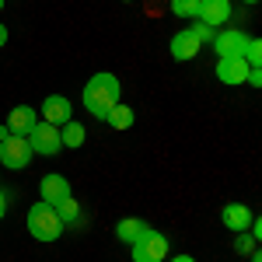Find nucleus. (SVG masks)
Returning a JSON list of instances; mask_svg holds the SVG:
<instances>
[{
    "label": "nucleus",
    "instance_id": "nucleus-12",
    "mask_svg": "<svg viewBox=\"0 0 262 262\" xmlns=\"http://www.w3.org/2000/svg\"><path fill=\"white\" fill-rule=\"evenodd\" d=\"M252 217H255V213H252V210H248L245 203H227V206L221 210L224 227H231V231H238V234H242V231H248Z\"/></svg>",
    "mask_w": 262,
    "mask_h": 262
},
{
    "label": "nucleus",
    "instance_id": "nucleus-26",
    "mask_svg": "<svg viewBox=\"0 0 262 262\" xmlns=\"http://www.w3.org/2000/svg\"><path fill=\"white\" fill-rule=\"evenodd\" d=\"M7 137H11V129H7V126H0V140H7Z\"/></svg>",
    "mask_w": 262,
    "mask_h": 262
},
{
    "label": "nucleus",
    "instance_id": "nucleus-6",
    "mask_svg": "<svg viewBox=\"0 0 262 262\" xmlns=\"http://www.w3.org/2000/svg\"><path fill=\"white\" fill-rule=\"evenodd\" d=\"M245 46H248V35L238 32V28H224L221 35H213V49H217L221 60H227V56H245Z\"/></svg>",
    "mask_w": 262,
    "mask_h": 262
},
{
    "label": "nucleus",
    "instance_id": "nucleus-2",
    "mask_svg": "<svg viewBox=\"0 0 262 262\" xmlns=\"http://www.w3.org/2000/svg\"><path fill=\"white\" fill-rule=\"evenodd\" d=\"M28 231H32V238L35 242H56L63 234V221L60 213H56V206H49V203H35L32 210H28Z\"/></svg>",
    "mask_w": 262,
    "mask_h": 262
},
{
    "label": "nucleus",
    "instance_id": "nucleus-18",
    "mask_svg": "<svg viewBox=\"0 0 262 262\" xmlns=\"http://www.w3.org/2000/svg\"><path fill=\"white\" fill-rule=\"evenodd\" d=\"M196 11H200V0H171V14L182 21L196 18Z\"/></svg>",
    "mask_w": 262,
    "mask_h": 262
},
{
    "label": "nucleus",
    "instance_id": "nucleus-9",
    "mask_svg": "<svg viewBox=\"0 0 262 262\" xmlns=\"http://www.w3.org/2000/svg\"><path fill=\"white\" fill-rule=\"evenodd\" d=\"M35 122H39V112H35L32 105H18V108H11V116H7V129H11L14 137H28Z\"/></svg>",
    "mask_w": 262,
    "mask_h": 262
},
{
    "label": "nucleus",
    "instance_id": "nucleus-1",
    "mask_svg": "<svg viewBox=\"0 0 262 262\" xmlns=\"http://www.w3.org/2000/svg\"><path fill=\"white\" fill-rule=\"evenodd\" d=\"M119 81L112 74H95L91 81L84 84V108L95 116V119H105V112L112 105H119Z\"/></svg>",
    "mask_w": 262,
    "mask_h": 262
},
{
    "label": "nucleus",
    "instance_id": "nucleus-4",
    "mask_svg": "<svg viewBox=\"0 0 262 262\" xmlns=\"http://www.w3.org/2000/svg\"><path fill=\"white\" fill-rule=\"evenodd\" d=\"M25 140H28V147H32V154H46V158H49V154H56V150L63 147V140H60V126H53V122H42V119L32 126V133H28Z\"/></svg>",
    "mask_w": 262,
    "mask_h": 262
},
{
    "label": "nucleus",
    "instance_id": "nucleus-19",
    "mask_svg": "<svg viewBox=\"0 0 262 262\" xmlns=\"http://www.w3.org/2000/svg\"><path fill=\"white\" fill-rule=\"evenodd\" d=\"M245 63L248 67H259L262 63V42L259 39H248V46H245Z\"/></svg>",
    "mask_w": 262,
    "mask_h": 262
},
{
    "label": "nucleus",
    "instance_id": "nucleus-22",
    "mask_svg": "<svg viewBox=\"0 0 262 262\" xmlns=\"http://www.w3.org/2000/svg\"><path fill=\"white\" fill-rule=\"evenodd\" d=\"M245 84H252V88H262V70H259V67H252V70H248Z\"/></svg>",
    "mask_w": 262,
    "mask_h": 262
},
{
    "label": "nucleus",
    "instance_id": "nucleus-25",
    "mask_svg": "<svg viewBox=\"0 0 262 262\" xmlns=\"http://www.w3.org/2000/svg\"><path fill=\"white\" fill-rule=\"evenodd\" d=\"M4 46H7V28L0 25V49H4Z\"/></svg>",
    "mask_w": 262,
    "mask_h": 262
},
{
    "label": "nucleus",
    "instance_id": "nucleus-10",
    "mask_svg": "<svg viewBox=\"0 0 262 262\" xmlns=\"http://www.w3.org/2000/svg\"><path fill=\"white\" fill-rule=\"evenodd\" d=\"M39 192H42V203L56 206L60 200H67V196H70V182L63 179V175H42Z\"/></svg>",
    "mask_w": 262,
    "mask_h": 262
},
{
    "label": "nucleus",
    "instance_id": "nucleus-24",
    "mask_svg": "<svg viewBox=\"0 0 262 262\" xmlns=\"http://www.w3.org/2000/svg\"><path fill=\"white\" fill-rule=\"evenodd\" d=\"M171 262H196L192 255H171Z\"/></svg>",
    "mask_w": 262,
    "mask_h": 262
},
{
    "label": "nucleus",
    "instance_id": "nucleus-28",
    "mask_svg": "<svg viewBox=\"0 0 262 262\" xmlns=\"http://www.w3.org/2000/svg\"><path fill=\"white\" fill-rule=\"evenodd\" d=\"M0 11H4V0H0Z\"/></svg>",
    "mask_w": 262,
    "mask_h": 262
},
{
    "label": "nucleus",
    "instance_id": "nucleus-14",
    "mask_svg": "<svg viewBox=\"0 0 262 262\" xmlns=\"http://www.w3.org/2000/svg\"><path fill=\"white\" fill-rule=\"evenodd\" d=\"M150 227L140 221V217H126V221H119L116 224V238H119L122 245H133V242H140L143 234H147Z\"/></svg>",
    "mask_w": 262,
    "mask_h": 262
},
{
    "label": "nucleus",
    "instance_id": "nucleus-21",
    "mask_svg": "<svg viewBox=\"0 0 262 262\" xmlns=\"http://www.w3.org/2000/svg\"><path fill=\"white\" fill-rule=\"evenodd\" d=\"M192 35H196L200 42H213V28L203 25V21H196V25H192Z\"/></svg>",
    "mask_w": 262,
    "mask_h": 262
},
{
    "label": "nucleus",
    "instance_id": "nucleus-13",
    "mask_svg": "<svg viewBox=\"0 0 262 262\" xmlns=\"http://www.w3.org/2000/svg\"><path fill=\"white\" fill-rule=\"evenodd\" d=\"M248 63H245V56H227V60L217 63V77H221L224 84H245V77H248Z\"/></svg>",
    "mask_w": 262,
    "mask_h": 262
},
{
    "label": "nucleus",
    "instance_id": "nucleus-27",
    "mask_svg": "<svg viewBox=\"0 0 262 262\" xmlns=\"http://www.w3.org/2000/svg\"><path fill=\"white\" fill-rule=\"evenodd\" d=\"M245 4H259V0H245Z\"/></svg>",
    "mask_w": 262,
    "mask_h": 262
},
{
    "label": "nucleus",
    "instance_id": "nucleus-7",
    "mask_svg": "<svg viewBox=\"0 0 262 262\" xmlns=\"http://www.w3.org/2000/svg\"><path fill=\"white\" fill-rule=\"evenodd\" d=\"M74 119V105L63 98V95H49L42 101V122H53V126H63V122Z\"/></svg>",
    "mask_w": 262,
    "mask_h": 262
},
{
    "label": "nucleus",
    "instance_id": "nucleus-5",
    "mask_svg": "<svg viewBox=\"0 0 262 262\" xmlns=\"http://www.w3.org/2000/svg\"><path fill=\"white\" fill-rule=\"evenodd\" d=\"M0 164L4 168H14V171H21V168H28L32 164V147H28V140L25 137H7V140H0Z\"/></svg>",
    "mask_w": 262,
    "mask_h": 262
},
{
    "label": "nucleus",
    "instance_id": "nucleus-11",
    "mask_svg": "<svg viewBox=\"0 0 262 262\" xmlns=\"http://www.w3.org/2000/svg\"><path fill=\"white\" fill-rule=\"evenodd\" d=\"M200 49H203V42L192 35V28H182L179 35L171 39V56H175V60H196Z\"/></svg>",
    "mask_w": 262,
    "mask_h": 262
},
{
    "label": "nucleus",
    "instance_id": "nucleus-3",
    "mask_svg": "<svg viewBox=\"0 0 262 262\" xmlns=\"http://www.w3.org/2000/svg\"><path fill=\"white\" fill-rule=\"evenodd\" d=\"M129 252H133V262H164L168 259V238L150 227L140 242L129 245Z\"/></svg>",
    "mask_w": 262,
    "mask_h": 262
},
{
    "label": "nucleus",
    "instance_id": "nucleus-16",
    "mask_svg": "<svg viewBox=\"0 0 262 262\" xmlns=\"http://www.w3.org/2000/svg\"><path fill=\"white\" fill-rule=\"evenodd\" d=\"M84 133H88V129H84L81 122H63L60 126V140H63V147H70V150H74V147H81L84 143Z\"/></svg>",
    "mask_w": 262,
    "mask_h": 262
},
{
    "label": "nucleus",
    "instance_id": "nucleus-20",
    "mask_svg": "<svg viewBox=\"0 0 262 262\" xmlns=\"http://www.w3.org/2000/svg\"><path fill=\"white\" fill-rule=\"evenodd\" d=\"M255 245H259V242H255V238H252V234H245V231H242V234H238V242H234V252H238V255H242V252H252V248H255Z\"/></svg>",
    "mask_w": 262,
    "mask_h": 262
},
{
    "label": "nucleus",
    "instance_id": "nucleus-17",
    "mask_svg": "<svg viewBox=\"0 0 262 262\" xmlns=\"http://www.w3.org/2000/svg\"><path fill=\"white\" fill-rule=\"evenodd\" d=\"M56 213H60V221H63V224H74L77 217H81V206H77V200H74V192H70L67 200L56 203Z\"/></svg>",
    "mask_w": 262,
    "mask_h": 262
},
{
    "label": "nucleus",
    "instance_id": "nucleus-23",
    "mask_svg": "<svg viewBox=\"0 0 262 262\" xmlns=\"http://www.w3.org/2000/svg\"><path fill=\"white\" fill-rule=\"evenodd\" d=\"M4 213H7V192L0 189V221H4Z\"/></svg>",
    "mask_w": 262,
    "mask_h": 262
},
{
    "label": "nucleus",
    "instance_id": "nucleus-8",
    "mask_svg": "<svg viewBox=\"0 0 262 262\" xmlns=\"http://www.w3.org/2000/svg\"><path fill=\"white\" fill-rule=\"evenodd\" d=\"M196 21L217 28L224 21H231V0H200V11H196Z\"/></svg>",
    "mask_w": 262,
    "mask_h": 262
},
{
    "label": "nucleus",
    "instance_id": "nucleus-15",
    "mask_svg": "<svg viewBox=\"0 0 262 262\" xmlns=\"http://www.w3.org/2000/svg\"><path fill=\"white\" fill-rule=\"evenodd\" d=\"M133 119H137V116H133V108H129V105H112V108L105 112V122H108L112 129H129Z\"/></svg>",
    "mask_w": 262,
    "mask_h": 262
},
{
    "label": "nucleus",
    "instance_id": "nucleus-29",
    "mask_svg": "<svg viewBox=\"0 0 262 262\" xmlns=\"http://www.w3.org/2000/svg\"><path fill=\"white\" fill-rule=\"evenodd\" d=\"M126 4H129V0H126Z\"/></svg>",
    "mask_w": 262,
    "mask_h": 262
}]
</instances>
